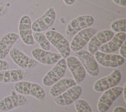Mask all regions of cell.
<instances>
[{
	"instance_id": "obj_1",
	"label": "cell",
	"mask_w": 126,
	"mask_h": 112,
	"mask_svg": "<svg viewBox=\"0 0 126 112\" xmlns=\"http://www.w3.org/2000/svg\"><path fill=\"white\" fill-rule=\"evenodd\" d=\"M15 90L24 95H31L39 101L45 100L46 93L44 88L39 84L29 81H19L14 85Z\"/></svg>"
},
{
	"instance_id": "obj_2",
	"label": "cell",
	"mask_w": 126,
	"mask_h": 112,
	"mask_svg": "<svg viewBox=\"0 0 126 112\" xmlns=\"http://www.w3.org/2000/svg\"><path fill=\"white\" fill-rule=\"evenodd\" d=\"M47 38L63 58H66L70 54V45L67 40L61 33L55 30H48L45 34Z\"/></svg>"
},
{
	"instance_id": "obj_3",
	"label": "cell",
	"mask_w": 126,
	"mask_h": 112,
	"mask_svg": "<svg viewBox=\"0 0 126 112\" xmlns=\"http://www.w3.org/2000/svg\"><path fill=\"white\" fill-rule=\"evenodd\" d=\"M94 21V18L90 15L79 16L72 19L66 26L65 34L67 37H71L80 30L90 27Z\"/></svg>"
},
{
	"instance_id": "obj_4",
	"label": "cell",
	"mask_w": 126,
	"mask_h": 112,
	"mask_svg": "<svg viewBox=\"0 0 126 112\" xmlns=\"http://www.w3.org/2000/svg\"><path fill=\"white\" fill-rule=\"evenodd\" d=\"M75 56L80 60L86 72L93 77L98 76L99 67L94 56L88 51L82 49L75 52Z\"/></svg>"
},
{
	"instance_id": "obj_5",
	"label": "cell",
	"mask_w": 126,
	"mask_h": 112,
	"mask_svg": "<svg viewBox=\"0 0 126 112\" xmlns=\"http://www.w3.org/2000/svg\"><path fill=\"white\" fill-rule=\"evenodd\" d=\"M28 99L24 95L12 91L11 93L0 100V111L6 112L15 108L27 105Z\"/></svg>"
},
{
	"instance_id": "obj_6",
	"label": "cell",
	"mask_w": 126,
	"mask_h": 112,
	"mask_svg": "<svg viewBox=\"0 0 126 112\" xmlns=\"http://www.w3.org/2000/svg\"><path fill=\"white\" fill-rule=\"evenodd\" d=\"M67 68L65 58H61L43 77L42 84L45 86H50L62 79Z\"/></svg>"
},
{
	"instance_id": "obj_7",
	"label": "cell",
	"mask_w": 126,
	"mask_h": 112,
	"mask_svg": "<svg viewBox=\"0 0 126 112\" xmlns=\"http://www.w3.org/2000/svg\"><path fill=\"white\" fill-rule=\"evenodd\" d=\"M122 91L123 87L121 86H116L105 90L98 101L97 108L98 111L106 112Z\"/></svg>"
},
{
	"instance_id": "obj_8",
	"label": "cell",
	"mask_w": 126,
	"mask_h": 112,
	"mask_svg": "<svg viewBox=\"0 0 126 112\" xmlns=\"http://www.w3.org/2000/svg\"><path fill=\"white\" fill-rule=\"evenodd\" d=\"M56 18V13L55 9L52 7H49L41 17L32 23V31L42 32L47 30L53 26Z\"/></svg>"
},
{
	"instance_id": "obj_9",
	"label": "cell",
	"mask_w": 126,
	"mask_h": 112,
	"mask_svg": "<svg viewBox=\"0 0 126 112\" xmlns=\"http://www.w3.org/2000/svg\"><path fill=\"white\" fill-rule=\"evenodd\" d=\"M96 32V29L92 27H88L80 30L74 36L71 40L70 45V50L76 52L83 49Z\"/></svg>"
},
{
	"instance_id": "obj_10",
	"label": "cell",
	"mask_w": 126,
	"mask_h": 112,
	"mask_svg": "<svg viewBox=\"0 0 126 112\" xmlns=\"http://www.w3.org/2000/svg\"><path fill=\"white\" fill-rule=\"evenodd\" d=\"M9 55L13 61L23 69H32L38 63L35 59L26 55L19 49L16 47L11 49Z\"/></svg>"
},
{
	"instance_id": "obj_11",
	"label": "cell",
	"mask_w": 126,
	"mask_h": 112,
	"mask_svg": "<svg viewBox=\"0 0 126 112\" xmlns=\"http://www.w3.org/2000/svg\"><path fill=\"white\" fill-rule=\"evenodd\" d=\"M121 79V74L118 69L114 70L108 76L97 80L93 86L94 89L98 92L117 86Z\"/></svg>"
},
{
	"instance_id": "obj_12",
	"label": "cell",
	"mask_w": 126,
	"mask_h": 112,
	"mask_svg": "<svg viewBox=\"0 0 126 112\" xmlns=\"http://www.w3.org/2000/svg\"><path fill=\"white\" fill-rule=\"evenodd\" d=\"M32 24L31 18L29 15H24L21 17L18 26V34L23 43L27 45H33L34 44Z\"/></svg>"
},
{
	"instance_id": "obj_13",
	"label": "cell",
	"mask_w": 126,
	"mask_h": 112,
	"mask_svg": "<svg viewBox=\"0 0 126 112\" xmlns=\"http://www.w3.org/2000/svg\"><path fill=\"white\" fill-rule=\"evenodd\" d=\"M94 55L97 62L105 67L116 68L121 66L125 62V58L120 55L105 53L99 51Z\"/></svg>"
},
{
	"instance_id": "obj_14",
	"label": "cell",
	"mask_w": 126,
	"mask_h": 112,
	"mask_svg": "<svg viewBox=\"0 0 126 112\" xmlns=\"http://www.w3.org/2000/svg\"><path fill=\"white\" fill-rule=\"evenodd\" d=\"M82 92L80 85L76 84L69 88L61 95L54 98V102L59 106H69L79 99Z\"/></svg>"
},
{
	"instance_id": "obj_15",
	"label": "cell",
	"mask_w": 126,
	"mask_h": 112,
	"mask_svg": "<svg viewBox=\"0 0 126 112\" xmlns=\"http://www.w3.org/2000/svg\"><path fill=\"white\" fill-rule=\"evenodd\" d=\"M114 35V32L108 29L96 32L89 41L88 45V51L92 55H94L98 51L99 48L108 42Z\"/></svg>"
},
{
	"instance_id": "obj_16",
	"label": "cell",
	"mask_w": 126,
	"mask_h": 112,
	"mask_svg": "<svg viewBox=\"0 0 126 112\" xmlns=\"http://www.w3.org/2000/svg\"><path fill=\"white\" fill-rule=\"evenodd\" d=\"M32 55L38 62L46 65L55 64L62 57L59 53L44 50L39 48L33 49L32 51Z\"/></svg>"
},
{
	"instance_id": "obj_17",
	"label": "cell",
	"mask_w": 126,
	"mask_h": 112,
	"mask_svg": "<svg viewBox=\"0 0 126 112\" xmlns=\"http://www.w3.org/2000/svg\"><path fill=\"white\" fill-rule=\"evenodd\" d=\"M65 60L75 82L77 84L82 82L85 78L86 72L80 60L74 56H68Z\"/></svg>"
},
{
	"instance_id": "obj_18",
	"label": "cell",
	"mask_w": 126,
	"mask_h": 112,
	"mask_svg": "<svg viewBox=\"0 0 126 112\" xmlns=\"http://www.w3.org/2000/svg\"><path fill=\"white\" fill-rule=\"evenodd\" d=\"M18 33L10 32L4 34L0 39V59H4L9 55L13 45L19 39Z\"/></svg>"
},
{
	"instance_id": "obj_19",
	"label": "cell",
	"mask_w": 126,
	"mask_h": 112,
	"mask_svg": "<svg viewBox=\"0 0 126 112\" xmlns=\"http://www.w3.org/2000/svg\"><path fill=\"white\" fill-rule=\"evenodd\" d=\"M27 71L23 69L5 70L0 71V83L8 84L17 83L23 80Z\"/></svg>"
},
{
	"instance_id": "obj_20",
	"label": "cell",
	"mask_w": 126,
	"mask_h": 112,
	"mask_svg": "<svg viewBox=\"0 0 126 112\" xmlns=\"http://www.w3.org/2000/svg\"><path fill=\"white\" fill-rule=\"evenodd\" d=\"M125 32H117L107 43L101 45L98 51L105 53H112L117 51L126 41Z\"/></svg>"
},
{
	"instance_id": "obj_21",
	"label": "cell",
	"mask_w": 126,
	"mask_h": 112,
	"mask_svg": "<svg viewBox=\"0 0 126 112\" xmlns=\"http://www.w3.org/2000/svg\"><path fill=\"white\" fill-rule=\"evenodd\" d=\"M76 84V83L73 79L62 78L51 86L49 91L50 95L55 98Z\"/></svg>"
},
{
	"instance_id": "obj_22",
	"label": "cell",
	"mask_w": 126,
	"mask_h": 112,
	"mask_svg": "<svg viewBox=\"0 0 126 112\" xmlns=\"http://www.w3.org/2000/svg\"><path fill=\"white\" fill-rule=\"evenodd\" d=\"M32 36L38 44L41 49L49 51L51 48V44L45 35L41 32H32Z\"/></svg>"
},
{
	"instance_id": "obj_23",
	"label": "cell",
	"mask_w": 126,
	"mask_h": 112,
	"mask_svg": "<svg viewBox=\"0 0 126 112\" xmlns=\"http://www.w3.org/2000/svg\"><path fill=\"white\" fill-rule=\"evenodd\" d=\"M74 106L77 112H92L91 106L84 99H78L74 102Z\"/></svg>"
},
{
	"instance_id": "obj_24",
	"label": "cell",
	"mask_w": 126,
	"mask_h": 112,
	"mask_svg": "<svg viewBox=\"0 0 126 112\" xmlns=\"http://www.w3.org/2000/svg\"><path fill=\"white\" fill-rule=\"evenodd\" d=\"M110 28L113 31L115 32H126V19H119L113 21Z\"/></svg>"
},
{
	"instance_id": "obj_25",
	"label": "cell",
	"mask_w": 126,
	"mask_h": 112,
	"mask_svg": "<svg viewBox=\"0 0 126 112\" xmlns=\"http://www.w3.org/2000/svg\"><path fill=\"white\" fill-rule=\"evenodd\" d=\"M9 68V64L7 61L0 59V71L5 70Z\"/></svg>"
},
{
	"instance_id": "obj_26",
	"label": "cell",
	"mask_w": 126,
	"mask_h": 112,
	"mask_svg": "<svg viewBox=\"0 0 126 112\" xmlns=\"http://www.w3.org/2000/svg\"><path fill=\"white\" fill-rule=\"evenodd\" d=\"M120 55L125 58L126 57V41L123 43L122 46L119 48Z\"/></svg>"
},
{
	"instance_id": "obj_27",
	"label": "cell",
	"mask_w": 126,
	"mask_h": 112,
	"mask_svg": "<svg viewBox=\"0 0 126 112\" xmlns=\"http://www.w3.org/2000/svg\"><path fill=\"white\" fill-rule=\"evenodd\" d=\"M113 2L115 4L122 6L125 7L126 6V0H112Z\"/></svg>"
},
{
	"instance_id": "obj_28",
	"label": "cell",
	"mask_w": 126,
	"mask_h": 112,
	"mask_svg": "<svg viewBox=\"0 0 126 112\" xmlns=\"http://www.w3.org/2000/svg\"><path fill=\"white\" fill-rule=\"evenodd\" d=\"M7 7L5 6L0 5V18L2 17L6 13Z\"/></svg>"
},
{
	"instance_id": "obj_29",
	"label": "cell",
	"mask_w": 126,
	"mask_h": 112,
	"mask_svg": "<svg viewBox=\"0 0 126 112\" xmlns=\"http://www.w3.org/2000/svg\"><path fill=\"white\" fill-rule=\"evenodd\" d=\"M113 112H126V110L123 107L117 106L114 108Z\"/></svg>"
},
{
	"instance_id": "obj_30",
	"label": "cell",
	"mask_w": 126,
	"mask_h": 112,
	"mask_svg": "<svg viewBox=\"0 0 126 112\" xmlns=\"http://www.w3.org/2000/svg\"><path fill=\"white\" fill-rule=\"evenodd\" d=\"M122 93H123V95L125 102L126 103V83L124 85V87H123Z\"/></svg>"
},
{
	"instance_id": "obj_31",
	"label": "cell",
	"mask_w": 126,
	"mask_h": 112,
	"mask_svg": "<svg viewBox=\"0 0 126 112\" xmlns=\"http://www.w3.org/2000/svg\"><path fill=\"white\" fill-rule=\"evenodd\" d=\"M63 0L65 4L67 5H71L74 3L75 0Z\"/></svg>"
}]
</instances>
